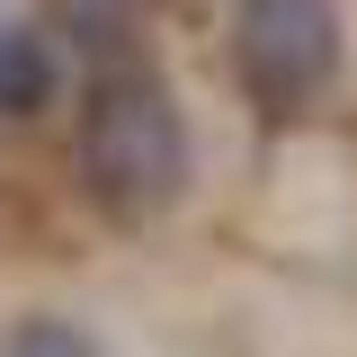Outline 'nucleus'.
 Listing matches in <instances>:
<instances>
[{
  "instance_id": "nucleus-1",
  "label": "nucleus",
  "mask_w": 357,
  "mask_h": 357,
  "mask_svg": "<svg viewBox=\"0 0 357 357\" xmlns=\"http://www.w3.org/2000/svg\"><path fill=\"white\" fill-rule=\"evenodd\" d=\"M72 170H81V197L107 223H152L161 206H178V188H188V126H178V98L152 63L89 72L81 126H72Z\"/></svg>"
},
{
  "instance_id": "nucleus-3",
  "label": "nucleus",
  "mask_w": 357,
  "mask_h": 357,
  "mask_svg": "<svg viewBox=\"0 0 357 357\" xmlns=\"http://www.w3.org/2000/svg\"><path fill=\"white\" fill-rule=\"evenodd\" d=\"M54 89H63L54 36H45V27H9V36H0V116H9V126H27V116L54 107Z\"/></svg>"
},
{
  "instance_id": "nucleus-4",
  "label": "nucleus",
  "mask_w": 357,
  "mask_h": 357,
  "mask_svg": "<svg viewBox=\"0 0 357 357\" xmlns=\"http://www.w3.org/2000/svg\"><path fill=\"white\" fill-rule=\"evenodd\" d=\"M0 357H107L89 340L72 312H18L9 331H0Z\"/></svg>"
},
{
  "instance_id": "nucleus-5",
  "label": "nucleus",
  "mask_w": 357,
  "mask_h": 357,
  "mask_svg": "<svg viewBox=\"0 0 357 357\" xmlns=\"http://www.w3.org/2000/svg\"><path fill=\"white\" fill-rule=\"evenodd\" d=\"M72 36L89 45V63L107 72V63H134L126 36H134V0H72Z\"/></svg>"
},
{
  "instance_id": "nucleus-2",
  "label": "nucleus",
  "mask_w": 357,
  "mask_h": 357,
  "mask_svg": "<svg viewBox=\"0 0 357 357\" xmlns=\"http://www.w3.org/2000/svg\"><path fill=\"white\" fill-rule=\"evenodd\" d=\"M340 0H232V81L259 116H304L340 81Z\"/></svg>"
}]
</instances>
